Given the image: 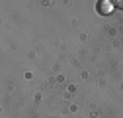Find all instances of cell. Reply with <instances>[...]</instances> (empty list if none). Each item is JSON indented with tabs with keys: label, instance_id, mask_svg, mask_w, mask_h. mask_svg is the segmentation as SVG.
<instances>
[{
	"label": "cell",
	"instance_id": "1",
	"mask_svg": "<svg viewBox=\"0 0 123 118\" xmlns=\"http://www.w3.org/2000/svg\"><path fill=\"white\" fill-rule=\"evenodd\" d=\"M111 8H113V6H111V2H107V0H102V2L98 4V10H100L102 14H110V12H111Z\"/></svg>",
	"mask_w": 123,
	"mask_h": 118
},
{
	"label": "cell",
	"instance_id": "2",
	"mask_svg": "<svg viewBox=\"0 0 123 118\" xmlns=\"http://www.w3.org/2000/svg\"><path fill=\"white\" fill-rule=\"evenodd\" d=\"M115 6H119V8H123V2L119 0V2H115Z\"/></svg>",
	"mask_w": 123,
	"mask_h": 118
}]
</instances>
